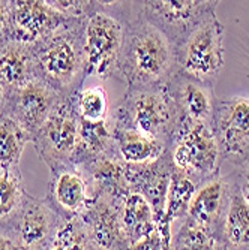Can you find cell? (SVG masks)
<instances>
[{"instance_id":"1","label":"cell","mask_w":249,"mask_h":250,"mask_svg":"<svg viewBox=\"0 0 249 250\" xmlns=\"http://www.w3.org/2000/svg\"><path fill=\"white\" fill-rule=\"evenodd\" d=\"M177 69L176 51L138 9L126 27L117 64V77L128 88L165 85Z\"/></svg>"},{"instance_id":"2","label":"cell","mask_w":249,"mask_h":250,"mask_svg":"<svg viewBox=\"0 0 249 250\" xmlns=\"http://www.w3.org/2000/svg\"><path fill=\"white\" fill-rule=\"evenodd\" d=\"M35 77L62 98H74L89 75L84 20H66L51 35L32 45Z\"/></svg>"},{"instance_id":"3","label":"cell","mask_w":249,"mask_h":250,"mask_svg":"<svg viewBox=\"0 0 249 250\" xmlns=\"http://www.w3.org/2000/svg\"><path fill=\"white\" fill-rule=\"evenodd\" d=\"M135 2H93L84 20L89 75L101 80L117 77V64L128 22L137 15Z\"/></svg>"},{"instance_id":"4","label":"cell","mask_w":249,"mask_h":250,"mask_svg":"<svg viewBox=\"0 0 249 250\" xmlns=\"http://www.w3.org/2000/svg\"><path fill=\"white\" fill-rule=\"evenodd\" d=\"M180 117L165 85L126 88L122 101L110 114V126L131 129L170 147Z\"/></svg>"},{"instance_id":"5","label":"cell","mask_w":249,"mask_h":250,"mask_svg":"<svg viewBox=\"0 0 249 250\" xmlns=\"http://www.w3.org/2000/svg\"><path fill=\"white\" fill-rule=\"evenodd\" d=\"M168 153L174 171L197 186L221 175L222 157L212 126L179 125Z\"/></svg>"},{"instance_id":"6","label":"cell","mask_w":249,"mask_h":250,"mask_svg":"<svg viewBox=\"0 0 249 250\" xmlns=\"http://www.w3.org/2000/svg\"><path fill=\"white\" fill-rule=\"evenodd\" d=\"M225 27L216 14L209 15L176 50V63L185 74L215 84L225 63Z\"/></svg>"},{"instance_id":"7","label":"cell","mask_w":249,"mask_h":250,"mask_svg":"<svg viewBox=\"0 0 249 250\" xmlns=\"http://www.w3.org/2000/svg\"><path fill=\"white\" fill-rule=\"evenodd\" d=\"M80 138V117L74 98L62 99L41 127L32 136V143L42 162L56 171L74 165Z\"/></svg>"},{"instance_id":"8","label":"cell","mask_w":249,"mask_h":250,"mask_svg":"<svg viewBox=\"0 0 249 250\" xmlns=\"http://www.w3.org/2000/svg\"><path fill=\"white\" fill-rule=\"evenodd\" d=\"M140 11L170 41L174 51L209 15L216 14L218 0H144Z\"/></svg>"},{"instance_id":"9","label":"cell","mask_w":249,"mask_h":250,"mask_svg":"<svg viewBox=\"0 0 249 250\" xmlns=\"http://www.w3.org/2000/svg\"><path fill=\"white\" fill-rule=\"evenodd\" d=\"M212 132L222 162L236 165L249 157V98H216Z\"/></svg>"},{"instance_id":"10","label":"cell","mask_w":249,"mask_h":250,"mask_svg":"<svg viewBox=\"0 0 249 250\" xmlns=\"http://www.w3.org/2000/svg\"><path fill=\"white\" fill-rule=\"evenodd\" d=\"M122 195L93 192L87 208L78 216L92 250H129L119 216Z\"/></svg>"},{"instance_id":"11","label":"cell","mask_w":249,"mask_h":250,"mask_svg":"<svg viewBox=\"0 0 249 250\" xmlns=\"http://www.w3.org/2000/svg\"><path fill=\"white\" fill-rule=\"evenodd\" d=\"M62 99L53 87L33 77L8 93L5 112L33 136Z\"/></svg>"},{"instance_id":"12","label":"cell","mask_w":249,"mask_h":250,"mask_svg":"<svg viewBox=\"0 0 249 250\" xmlns=\"http://www.w3.org/2000/svg\"><path fill=\"white\" fill-rule=\"evenodd\" d=\"M165 87L179 112L180 125L212 126L216 102L213 84L200 81L177 67Z\"/></svg>"},{"instance_id":"13","label":"cell","mask_w":249,"mask_h":250,"mask_svg":"<svg viewBox=\"0 0 249 250\" xmlns=\"http://www.w3.org/2000/svg\"><path fill=\"white\" fill-rule=\"evenodd\" d=\"M63 220L47 198L27 193L11 229L24 250H48Z\"/></svg>"},{"instance_id":"14","label":"cell","mask_w":249,"mask_h":250,"mask_svg":"<svg viewBox=\"0 0 249 250\" xmlns=\"http://www.w3.org/2000/svg\"><path fill=\"white\" fill-rule=\"evenodd\" d=\"M233 189L228 175H218L197 188L183 219L219 240L221 225Z\"/></svg>"},{"instance_id":"15","label":"cell","mask_w":249,"mask_h":250,"mask_svg":"<svg viewBox=\"0 0 249 250\" xmlns=\"http://www.w3.org/2000/svg\"><path fill=\"white\" fill-rule=\"evenodd\" d=\"M66 21L47 0H14L11 2V39L35 45L51 35Z\"/></svg>"},{"instance_id":"16","label":"cell","mask_w":249,"mask_h":250,"mask_svg":"<svg viewBox=\"0 0 249 250\" xmlns=\"http://www.w3.org/2000/svg\"><path fill=\"white\" fill-rule=\"evenodd\" d=\"M173 162L167 151L152 164L144 165H126L125 164V177L128 188L134 192L143 195L155 213L156 223L164 220L165 201L173 175Z\"/></svg>"},{"instance_id":"17","label":"cell","mask_w":249,"mask_h":250,"mask_svg":"<svg viewBox=\"0 0 249 250\" xmlns=\"http://www.w3.org/2000/svg\"><path fill=\"white\" fill-rule=\"evenodd\" d=\"M47 199L63 219L78 217L92 201V188L80 167L51 171Z\"/></svg>"},{"instance_id":"18","label":"cell","mask_w":249,"mask_h":250,"mask_svg":"<svg viewBox=\"0 0 249 250\" xmlns=\"http://www.w3.org/2000/svg\"><path fill=\"white\" fill-rule=\"evenodd\" d=\"M119 216L129 247L149 237L158 228L150 204L143 195L134 190H128L120 196Z\"/></svg>"},{"instance_id":"19","label":"cell","mask_w":249,"mask_h":250,"mask_svg":"<svg viewBox=\"0 0 249 250\" xmlns=\"http://www.w3.org/2000/svg\"><path fill=\"white\" fill-rule=\"evenodd\" d=\"M33 77L35 64L30 45L14 39H8L0 45V84L8 93Z\"/></svg>"},{"instance_id":"20","label":"cell","mask_w":249,"mask_h":250,"mask_svg":"<svg viewBox=\"0 0 249 250\" xmlns=\"http://www.w3.org/2000/svg\"><path fill=\"white\" fill-rule=\"evenodd\" d=\"M219 243L225 250H249V206L240 196L234 181L221 225Z\"/></svg>"},{"instance_id":"21","label":"cell","mask_w":249,"mask_h":250,"mask_svg":"<svg viewBox=\"0 0 249 250\" xmlns=\"http://www.w3.org/2000/svg\"><path fill=\"white\" fill-rule=\"evenodd\" d=\"M116 154L126 165H144L158 161L165 151L167 146L152 138L131 130L111 127Z\"/></svg>"},{"instance_id":"22","label":"cell","mask_w":249,"mask_h":250,"mask_svg":"<svg viewBox=\"0 0 249 250\" xmlns=\"http://www.w3.org/2000/svg\"><path fill=\"white\" fill-rule=\"evenodd\" d=\"M102 157H117L110 120L104 123H86L80 120V138L74 165L84 167Z\"/></svg>"},{"instance_id":"23","label":"cell","mask_w":249,"mask_h":250,"mask_svg":"<svg viewBox=\"0 0 249 250\" xmlns=\"http://www.w3.org/2000/svg\"><path fill=\"white\" fill-rule=\"evenodd\" d=\"M27 192L23 186L20 167L0 168V226L11 229L24 204Z\"/></svg>"},{"instance_id":"24","label":"cell","mask_w":249,"mask_h":250,"mask_svg":"<svg viewBox=\"0 0 249 250\" xmlns=\"http://www.w3.org/2000/svg\"><path fill=\"white\" fill-rule=\"evenodd\" d=\"M27 143H32L30 133L5 112L0 119V168L18 167Z\"/></svg>"},{"instance_id":"25","label":"cell","mask_w":249,"mask_h":250,"mask_svg":"<svg viewBox=\"0 0 249 250\" xmlns=\"http://www.w3.org/2000/svg\"><path fill=\"white\" fill-rule=\"evenodd\" d=\"M197 188L198 186L188 177L179 174L177 171H173L168 192H167L165 213L162 222L171 225L173 222H179L180 219H183Z\"/></svg>"},{"instance_id":"26","label":"cell","mask_w":249,"mask_h":250,"mask_svg":"<svg viewBox=\"0 0 249 250\" xmlns=\"http://www.w3.org/2000/svg\"><path fill=\"white\" fill-rule=\"evenodd\" d=\"M77 114L86 123H104L110 120L108 95L101 85L81 88L74 96Z\"/></svg>"},{"instance_id":"27","label":"cell","mask_w":249,"mask_h":250,"mask_svg":"<svg viewBox=\"0 0 249 250\" xmlns=\"http://www.w3.org/2000/svg\"><path fill=\"white\" fill-rule=\"evenodd\" d=\"M48 250H92L84 226L78 217L65 219L62 222Z\"/></svg>"},{"instance_id":"28","label":"cell","mask_w":249,"mask_h":250,"mask_svg":"<svg viewBox=\"0 0 249 250\" xmlns=\"http://www.w3.org/2000/svg\"><path fill=\"white\" fill-rule=\"evenodd\" d=\"M230 175L234 181L236 189L239 190L240 196L249 206V157H246L242 162L236 164L234 171Z\"/></svg>"},{"instance_id":"29","label":"cell","mask_w":249,"mask_h":250,"mask_svg":"<svg viewBox=\"0 0 249 250\" xmlns=\"http://www.w3.org/2000/svg\"><path fill=\"white\" fill-rule=\"evenodd\" d=\"M11 39V2L0 0V45Z\"/></svg>"},{"instance_id":"30","label":"cell","mask_w":249,"mask_h":250,"mask_svg":"<svg viewBox=\"0 0 249 250\" xmlns=\"http://www.w3.org/2000/svg\"><path fill=\"white\" fill-rule=\"evenodd\" d=\"M0 250H24L17 241L12 229L0 226Z\"/></svg>"},{"instance_id":"31","label":"cell","mask_w":249,"mask_h":250,"mask_svg":"<svg viewBox=\"0 0 249 250\" xmlns=\"http://www.w3.org/2000/svg\"><path fill=\"white\" fill-rule=\"evenodd\" d=\"M6 99H8V92H6V88L0 84V119L3 117L6 111Z\"/></svg>"},{"instance_id":"32","label":"cell","mask_w":249,"mask_h":250,"mask_svg":"<svg viewBox=\"0 0 249 250\" xmlns=\"http://www.w3.org/2000/svg\"><path fill=\"white\" fill-rule=\"evenodd\" d=\"M215 250H225V249H224V247H222V244L219 243V244L216 246V249H215Z\"/></svg>"}]
</instances>
